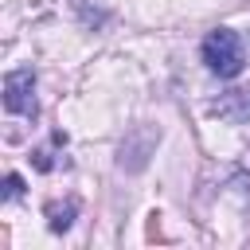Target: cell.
I'll list each match as a JSON object with an SVG mask.
<instances>
[{
	"label": "cell",
	"instance_id": "obj_1",
	"mask_svg": "<svg viewBox=\"0 0 250 250\" xmlns=\"http://www.w3.org/2000/svg\"><path fill=\"white\" fill-rule=\"evenodd\" d=\"M199 51H203L207 70L219 74V78H234V74H242V66H246V47H242V35H238L234 27H215V31L203 39Z\"/></svg>",
	"mask_w": 250,
	"mask_h": 250
},
{
	"label": "cell",
	"instance_id": "obj_2",
	"mask_svg": "<svg viewBox=\"0 0 250 250\" xmlns=\"http://www.w3.org/2000/svg\"><path fill=\"white\" fill-rule=\"evenodd\" d=\"M4 109L8 113H35V70L16 66L4 74Z\"/></svg>",
	"mask_w": 250,
	"mask_h": 250
},
{
	"label": "cell",
	"instance_id": "obj_3",
	"mask_svg": "<svg viewBox=\"0 0 250 250\" xmlns=\"http://www.w3.org/2000/svg\"><path fill=\"white\" fill-rule=\"evenodd\" d=\"M156 141H160V133H152V129H133V137L121 145V168L141 172L145 160H148V152L156 148Z\"/></svg>",
	"mask_w": 250,
	"mask_h": 250
},
{
	"label": "cell",
	"instance_id": "obj_4",
	"mask_svg": "<svg viewBox=\"0 0 250 250\" xmlns=\"http://www.w3.org/2000/svg\"><path fill=\"white\" fill-rule=\"evenodd\" d=\"M211 113L223 121H234V125L250 121V86H238V90L223 94L219 102H211Z\"/></svg>",
	"mask_w": 250,
	"mask_h": 250
},
{
	"label": "cell",
	"instance_id": "obj_5",
	"mask_svg": "<svg viewBox=\"0 0 250 250\" xmlns=\"http://www.w3.org/2000/svg\"><path fill=\"white\" fill-rule=\"evenodd\" d=\"M74 211H78V203L70 199L66 207H51L47 215H51V230H66L70 223H74Z\"/></svg>",
	"mask_w": 250,
	"mask_h": 250
},
{
	"label": "cell",
	"instance_id": "obj_6",
	"mask_svg": "<svg viewBox=\"0 0 250 250\" xmlns=\"http://www.w3.org/2000/svg\"><path fill=\"white\" fill-rule=\"evenodd\" d=\"M20 195H23V180L16 172H8L4 176V199H20Z\"/></svg>",
	"mask_w": 250,
	"mask_h": 250
}]
</instances>
